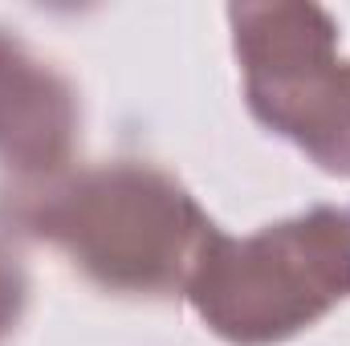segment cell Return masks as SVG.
<instances>
[{
    "mask_svg": "<svg viewBox=\"0 0 350 346\" xmlns=\"http://www.w3.org/2000/svg\"><path fill=\"white\" fill-rule=\"evenodd\" d=\"M0 220L62 249L90 281L118 293L183 289L216 228L183 183L135 159L12 179L0 191Z\"/></svg>",
    "mask_w": 350,
    "mask_h": 346,
    "instance_id": "cell-1",
    "label": "cell"
},
{
    "mask_svg": "<svg viewBox=\"0 0 350 346\" xmlns=\"http://www.w3.org/2000/svg\"><path fill=\"white\" fill-rule=\"evenodd\" d=\"M183 293L212 334L281 343L350 297V212L310 208L241 241L212 228Z\"/></svg>",
    "mask_w": 350,
    "mask_h": 346,
    "instance_id": "cell-2",
    "label": "cell"
},
{
    "mask_svg": "<svg viewBox=\"0 0 350 346\" xmlns=\"http://www.w3.org/2000/svg\"><path fill=\"white\" fill-rule=\"evenodd\" d=\"M237 57L253 114L293 139L318 168L350 175V62L338 25L310 0L232 4Z\"/></svg>",
    "mask_w": 350,
    "mask_h": 346,
    "instance_id": "cell-3",
    "label": "cell"
},
{
    "mask_svg": "<svg viewBox=\"0 0 350 346\" xmlns=\"http://www.w3.org/2000/svg\"><path fill=\"white\" fill-rule=\"evenodd\" d=\"M78 139V94L21 37L0 29V163L16 179L70 168Z\"/></svg>",
    "mask_w": 350,
    "mask_h": 346,
    "instance_id": "cell-4",
    "label": "cell"
},
{
    "mask_svg": "<svg viewBox=\"0 0 350 346\" xmlns=\"http://www.w3.org/2000/svg\"><path fill=\"white\" fill-rule=\"evenodd\" d=\"M25 302H29V277H25L16 253L8 245H0V343L16 330Z\"/></svg>",
    "mask_w": 350,
    "mask_h": 346,
    "instance_id": "cell-5",
    "label": "cell"
}]
</instances>
